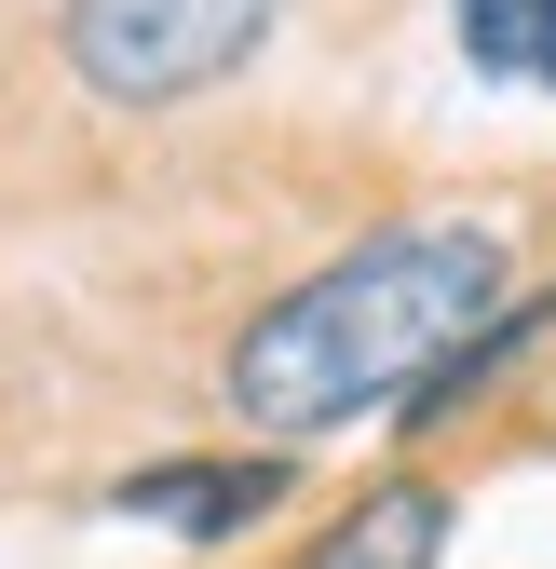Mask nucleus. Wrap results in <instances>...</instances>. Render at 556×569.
Listing matches in <instances>:
<instances>
[{
  "label": "nucleus",
  "instance_id": "7ed1b4c3",
  "mask_svg": "<svg viewBox=\"0 0 556 569\" xmlns=\"http://www.w3.org/2000/svg\"><path fill=\"white\" fill-rule=\"evenodd\" d=\"M271 502H286V461H271V448H245V461H150V475H122V516H150V529H177V542H231V529H258Z\"/></svg>",
  "mask_w": 556,
  "mask_h": 569
},
{
  "label": "nucleus",
  "instance_id": "f03ea898",
  "mask_svg": "<svg viewBox=\"0 0 556 569\" xmlns=\"http://www.w3.org/2000/svg\"><path fill=\"white\" fill-rule=\"evenodd\" d=\"M271 14L286 0H68V68L109 109H177L203 82H231Z\"/></svg>",
  "mask_w": 556,
  "mask_h": 569
},
{
  "label": "nucleus",
  "instance_id": "39448f33",
  "mask_svg": "<svg viewBox=\"0 0 556 569\" xmlns=\"http://www.w3.org/2000/svg\"><path fill=\"white\" fill-rule=\"evenodd\" d=\"M448 28H461V54L489 68V82L556 96V0H448Z\"/></svg>",
  "mask_w": 556,
  "mask_h": 569
},
{
  "label": "nucleus",
  "instance_id": "20e7f679",
  "mask_svg": "<svg viewBox=\"0 0 556 569\" xmlns=\"http://www.w3.org/2000/svg\"><path fill=\"white\" fill-rule=\"evenodd\" d=\"M448 556V488H367L354 516H339L326 542H312V569H435Z\"/></svg>",
  "mask_w": 556,
  "mask_h": 569
},
{
  "label": "nucleus",
  "instance_id": "f257e3e1",
  "mask_svg": "<svg viewBox=\"0 0 556 569\" xmlns=\"http://www.w3.org/2000/svg\"><path fill=\"white\" fill-rule=\"evenodd\" d=\"M503 326V231L407 218L354 258H326L231 339V407L258 435H339L367 407H421L475 339Z\"/></svg>",
  "mask_w": 556,
  "mask_h": 569
}]
</instances>
